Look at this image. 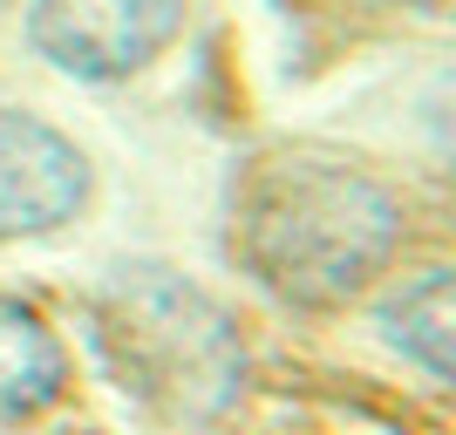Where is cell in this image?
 <instances>
[{
	"label": "cell",
	"instance_id": "ba28073f",
	"mask_svg": "<svg viewBox=\"0 0 456 435\" xmlns=\"http://www.w3.org/2000/svg\"><path fill=\"white\" fill-rule=\"evenodd\" d=\"M409 7H429V0H409Z\"/></svg>",
	"mask_w": 456,
	"mask_h": 435
},
{
	"label": "cell",
	"instance_id": "52a82bcc",
	"mask_svg": "<svg viewBox=\"0 0 456 435\" xmlns=\"http://www.w3.org/2000/svg\"><path fill=\"white\" fill-rule=\"evenodd\" d=\"M422 130H429V143L450 157V171H456V68L422 89Z\"/></svg>",
	"mask_w": 456,
	"mask_h": 435
},
{
	"label": "cell",
	"instance_id": "3957f363",
	"mask_svg": "<svg viewBox=\"0 0 456 435\" xmlns=\"http://www.w3.org/2000/svg\"><path fill=\"white\" fill-rule=\"evenodd\" d=\"M184 28V0H28V41L76 82L151 68Z\"/></svg>",
	"mask_w": 456,
	"mask_h": 435
},
{
	"label": "cell",
	"instance_id": "277c9868",
	"mask_svg": "<svg viewBox=\"0 0 456 435\" xmlns=\"http://www.w3.org/2000/svg\"><path fill=\"white\" fill-rule=\"evenodd\" d=\"M89 205V157L28 109H0V246L61 231Z\"/></svg>",
	"mask_w": 456,
	"mask_h": 435
},
{
	"label": "cell",
	"instance_id": "8992f818",
	"mask_svg": "<svg viewBox=\"0 0 456 435\" xmlns=\"http://www.w3.org/2000/svg\"><path fill=\"white\" fill-rule=\"evenodd\" d=\"M381 334L402 360H416L422 375L456 388V265L422 272L381 306Z\"/></svg>",
	"mask_w": 456,
	"mask_h": 435
},
{
	"label": "cell",
	"instance_id": "6da1fadb",
	"mask_svg": "<svg viewBox=\"0 0 456 435\" xmlns=\"http://www.w3.org/2000/svg\"><path fill=\"white\" fill-rule=\"evenodd\" d=\"M402 211L354 157L280 143L232 177V252L286 306H347L395 259Z\"/></svg>",
	"mask_w": 456,
	"mask_h": 435
},
{
	"label": "cell",
	"instance_id": "5b68a950",
	"mask_svg": "<svg viewBox=\"0 0 456 435\" xmlns=\"http://www.w3.org/2000/svg\"><path fill=\"white\" fill-rule=\"evenodd\" d=\"M69 388V354L35 306L0 293V422L41 415Z\"/></svg>",
	"mask_w": 456,
	"mask_h": 435
},
{
	"label": "cell",
	"instance_id": "7a4b0ae2",
	"mask_svg": "<svg viewBox=\"0 0 456 435\" xmlns=\"http://www.w3.org/2000/svg\"><path fill=\"white\" fill-rule=\"evenodd\" d=\"M95 347L136 401H151L157 415L205 422L232 408L246 354L232 341V320L177 279L171 265H116L95 293Z\"/></svg>",
	"mask_w": 456,
	"mask_h": 435
}]
</instances>
